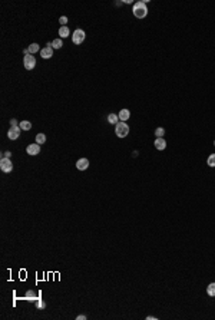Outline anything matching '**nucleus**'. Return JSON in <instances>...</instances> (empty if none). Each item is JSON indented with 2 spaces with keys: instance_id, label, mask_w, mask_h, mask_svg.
<instances>
[{
  "instance_id": "16",
  "label": "nucleus",
  "mask_w": 215,
  "mask_h": 320,
  "mask_svg": "<svg viewBox=\"0 0 215 320\" xmlns=\"http://www.w3.org/2000/svg\"><path fill=\"white\" fill-rule=\"evenodd\" d=\"M207 293H208V296L215 297V283H211V284H208V287H207Z\"/></svg>"
},
{
  "instance_id": "14",
  "label": "nucleus",
  "mask_w": 215,
  "mask_h": 320,
  "mask_svg": "<svg viewBox=\"0 0 215 320\" xmlns=\"http://www.w3.org/2000/svg\"><path fill=\"white\" fill-rule=\"evenodd\" d=\"M19 127H20V129L29 131L32 128V122H29V121H22V122L19 123Z\"/></svg>"
},
{
  "instance_id": "21",
  "label": "nucleus",
  "mask_w": 215,
  "mask_h": 320,
  "mask_svg": "<svg viewBox=\"0 0 215 320\" xmlns=\"http://www.w3.org/2000/svg\"><path fill=\"white\" fill-rule=\"evenodd\" d=\"M26 297H28L29 300H37V297H36V293H35V292H30V290L26 293Z\"/></svg>"
},
{
  "instance_id": "1",
  "label": "nucleus",
  "mask_w": 215,
  "mask_h": 320,
  "mask_svg": "<svg viewBox=\"0 0 215 320\" xmlns=\"http://www.w3.org/2000/svg\"><path fill=\"white\" fill-rule=\"evenodd\" d=\"M133 16L138 17V19H144L148 15V7H146V2H136L133 4Z\"/></svg>"
},
{
  "instance_id": "2",
  "label": "nucleus",
  "mask_w": 215,
  "mask_h": 320,
  "mask_svg": "<svg viewBox=\"0 0 215 320\" xmlns=\"http://www.w3.org/2000/svg\"><path fill=\"white\" fill-rule=\"evenodd\" d=\"M115 134H116L118 138H125L126 135L129 134V127L126 125L125 122H118L115 125Z\"/></svg>"
},
{
  "instance_id": "18",
  "label": "nucleus",
  "mask_w": 215,
  "mask_h": 320,
  "mask_svg": "<svg viewBox=\"0 0 215 320\" xmlns=\"http://www.w3.org/2000/svg\"><path fill=\"white\" fill-rule=\"evenodd\" d=\"M62 46H63L62 39H55L53 42H52V48H53V49H60Z\"/></svg>"
},
{
  "instance_id": "17",
  "label": "nucleus",
  "mask_w": 215,
  "mask_h": 320,
  "mask_svg": "<svg viewBox=\"0 0 215 320\" xmlns=\"http://www.w3.org/2000/svg\"><path fill=\"white\" fill-rule=\"evenodd\" d=\"M46 142V135L45 134H37L36 135V144H45Z\"/></svg>"
},
{
  "instance_id": "26",
  "label": "nucleus",
  "mask_w": 215,
  "mask_h": 320,
  "mask_svg": "<svg viewBox=\"0 0 215 320\" xmlns=\"http://www.w3.org/2000/svg\"><path fill=\"white\" fill-rule=\"evenodd\" d=\"M10 157H12L10 152H4V158H10Z\"/></svg>"
},
{
  "instance_id": "4",
  "label": "nucleus",
  "mask_w": 215,
  "mask_h": 320,
  "mask_svg": "<svg viewBox=\"0 0 215 320\" xmlns=\"http://www.w3.org/2000/svg\"><path fill=\"white\" fill-rule=\"evenodd\" d=\"M0 170L3 171V172H6V174L12 172L13 164H12V161H10V158H2V161H0Z\"/></svg>"
},
{
  "instance_id": "15",
  "label": "nucleus",
  "mask_w": 215,
  "mask_h": 320,
  "mask_svg": "<svg viewBox=\"0 0 215 320\" xmlns=\"http://www.w3.org/2000/svg\"><path fill=\"white\" fill-rule=\"evenodd\" d=\"M28 50H29V53H30V55H33V53H36V52H39L40 48H39V45H37V43H32L30 46L28 48Z\"/></svg>"
},
{
  "instance_id": "13",
  "label": "nucleus",
  "mask_w": 215,
  "mask_h": 320,
  "mask_svg": "<svg viewBox=\"0 0 215 320\" xmlns=\"http://www.w3.org/2000/svg\"><path fill=\"white\" fill-rule=\"evenodd\" d=\"M59 36H60V37H67V36H69V29H67V26H60V29H59Z\"/></svg>"
},
{
  "instance_id": "9",
  "label": "nucleus",
  "mask_w": 215,
  "mask_h": 320,
  "mask_svg": "<svg viewBox=\"0 0 215 320\" xmlns=\"http://www.w3.org/2000/svg\"><path fill=\"white\" fill-rule=\"evenodd\" d=\"M26 152H28L29 155H37L40 152V145L39 144H30V145H28V148H26Z\"/></svg>"
},
{
  "instance_id": "20",
  "label": "nucleus",
  "mask_w": 215,
  "mask_h": 320,
  "mask_svg": "<svg viewBox=\"0 0 215 320\" xmlns=\"http://www.w3.org/2000/svg\"><path fill=\"white\" fill-rule=\"evenodd\" d=\"M207 164H208L209 166H215V154H211L209 157H208Z\"/></svg>"
},
{
  "instance_id": "5",
  "label": "nucleus",
  "mask_w": 215,
  "mask_h": 320,
  "mask_svg": "<svg viewBox=\"0 0 215 320\" xmlns=\"http://www.w3.org/2000/svg\"><path fill=\"white\" fill-rule=\"evenodd\" d=\"M23 65H24V67H26L28 71H32V69H35V66H36V58H33V55H28V56H24V59H23Z\"/></svg>"
},
{
  "instance_id": "28",
  "label": "nucleus",
  "mask_w": 215,
  "mask_h": 320,
  "mask_svg": "<svg viewBox=\"0 0 215 320\" xmlns=\"http://www.w3.org/2000/svg\"><path fill=\"white\" fill-rule=\"evenodd\" d=\"M214 145H215V141H214Z\"/></svg>"
},
{
  "instance_id": "3",
  "label": "nucleus",
  "mask_w": 215,
  "mask_h": 320,
  "mask_svg": "<svg viewBox=\"0 0 215 320\" xmlns=\"http://www.w3.org/2000/svg\"><path fill=\"white\" fill-rule=\"evenodd\" d=\"M85 37H86V35H85V32H83L82 29H76L75 33L72 35V40H73L75 45H80L83 40H85Z\"/></svg>"
},
{
  "instance_id": "27",
  "label": "nucleus",
  "mask_w": 215,
  "mask_h": 320,
  "mask_svg": "<svg viewBox=\"0 0 215 320\" xmlns=\"http://www.w3.org/2000/svg\"><path fill=\"white\" fill-rule=\"evenodd\" d=\"M146 319H148V320H155V319H157V317H153V316H148V317H146Z\"/></svg>"
},
{
  "instance_id": "8",
  "label": "nucleus",
  "mask_w": 215,
  "mask_h": 320,
  "mask_svg": "<svg viewBox=\"0 0 215 320\" xmlns=\"http://www.w3.org/2000/svg\"><path fill=\"white\" fill-rule=\"evenodd\" d=\"M76 168H78L79 171H85L89 168V159L88 158H80L78 159V162H76Z\"/></svg>"
},
{
  "instance_id": "24",
  "label": "nucleus",
  "mask_w": 215,
  "mask_h": 320,
  "mask_svg": "<svg viewBox=\"0 0 215 320\" xmlns=\"http://www.w3.org/2000/svg\"><path fill=\"white\" fill-rule=\"evenodd\" d=\"M10 123H12V127H17V121H16V119H12Z\"/></svg>"
},
{
  "instance_id": "12",
  "label": "nucleus",
  "mask_w": 215,
  "mask_h": 320,
  "mask_svg": "<svg viewBox=\"0 0 215 320\" xmlns=\"http://www.w3.org/2000/svg\"><path fill=\"white\" fill-rule=\"evenodd\" d=\"M118 121H119V116H118L116 114H109V115H108V122H109V123L116 125Z\"/></svg>"
},
{
  "instance_id": "23",
  "label": "nucleus",
  "mask_w": 215,
  "mask_h": 320,
  "mask_svg": "<svg viewBox=\"0 0 215 320\" xmlns=\"http://www.w3.org/2000/svg\"><path fill=\"white\" fill-rule=\"evenodd\" d=\"M59 23L62 24V26H66V23H67V17H66V16H62L60 19H59Z\"/></svg>"
},
{
  "instance_id": "19",
  "label": "nucleus",
  "mask_w": 215,
  "mask_h": 320,
  "mask_svg": "<svg viewBox=\"0 0 215 320\" xmlns=\"http://www.w3.org/2000/svg\"><path fill=\"white\" fill-rule=\"evenodd\" d=\"M164 135H165L164 128H157V129H155V136H157V138H162Z\"/></svg>"
},
{
  "instance_id": "25",
  "label": "nucleus",
  "mask_w": 215,
  "mask_h": 320,
  "mask_svg": "<svg viewBox=\"0 0 215 320\" xmlns=\"http://www.w3.org/2000/svg\"><path fill=\"white\" fill-rule=\"evenodd\" d=\"M76 319H78V320H86V316H83V314H79Z\"/></svg>"
},
{
  "instance_id": "11",
  "label": "nucleus",
  "mask_w": 215,
  "mask_h": 320,
  "mask_svg": "<svg viewBox=\"0 0 215 320\" xmlns=\"http://www.w3.org/2000/svg\"><path fill=\"white\" fill-rule=\"evenodd\" d=\"M118 116H119V119H121L122 122H125V121L129 119V116H131V112H129L128 109H121V112L118 114Z\"/></svg>"
},
{
  "instance_id": "22",
  "label": "nucleus",
  "mask_w": 215,
  "mask_h": 320,
  "mask_svg": "<svg viewBox=\"0 0 215 320\" xmlns=\"http://www.w3.org/2000/svg\"><path fill=\"white\" fill-rule=\"evenodd\" d=\"M45 306H46V303H45L43 300H40V299L36 300V307L37 309H45Z\"/></svg>"
},
{
  "instance_id": "6",
  "label": "nucleus",
  "mask_w": 215,
  "mask_h": 320,
  "mask_svg": "<svg viewBox=\"0 0 215 320\" xmlns=\"http://www.w3.org/2000/svg\"><path fill=\"white\" fill-rule=\"evenodd\" d=\"M20 128L19 127H12V128H9V131H7V138L10 139V141H15V139H17L20 136Z\"/></svg>"
},
{
  "instance_id": "7",
  "label": "nucleus",
  "mask_w": 215,
  "mask_h": 320,
  "mask_svg": "<svg viewBox=\"0 0 215 320\" xmlns=\"http://www.w3.org/2000/svg\"><path fill=\"white\" fill-rule=\"evenodd\" d=\"M52 55H53V48H52V43H47L46 48H43L40 50V56L43 59H50Z\"/></svg>"
},
{
  "instance_id": "10",
  "label": "nucleus",
  "mask_w": 215,
  "mask_h": 320,
  "mask_svg": "<svg viewBox=\"0 0 215 320\" xmlns=\"http://www.w3.org/2000/svg\"><path fill=\"white\" fill-rule=\"evenodd\" d=\"M153 145H155V148H157L158 151H164L165 148H166V141H165L164 138H157Z\"/></svg>"
}]
</instances>
